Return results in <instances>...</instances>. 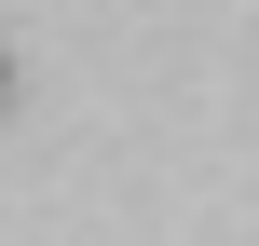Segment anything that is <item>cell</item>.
Listing matches in <instances>:
<instances>
[{"label": "cell", "instance_id": "obj_1", "mask_svg": "<svg viewBox=\"0 0 259 246\" xmlns=\"http://www.w3.org/2000/svg\"><path fill=\"white\" fill-rule=\"evenodd\" d=\"M0 96H14V68H0Z\"/></svg>", "mask_w": 259, "mask_h": 246}]
</instances>
